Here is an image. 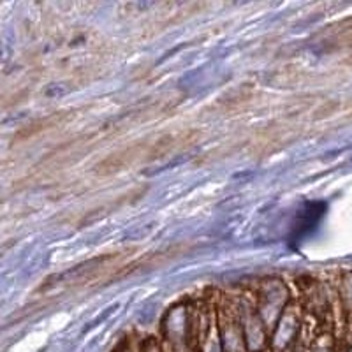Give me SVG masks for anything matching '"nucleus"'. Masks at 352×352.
<instances>
[{"instance_id":"nucleus-2","label":"nucleus","mask_w":352,"mask_h":352,"mask_svg":"<svg viewBox=\"0 0 352 352\" xmlns=\"http://www.w3.org/2000/svg\"><path fill=\"white\" fill-rule=\"evenodd\" d=\"M217 319H219L220 340H222L224 352H247L238 300H231L226 296L219 298L217 300Z\"/></svg>"},{"instance_id":"nucleus-3","label":"nucleus","mask_w":352,"mask_h":352,"mask_svg":"<svg viewBox=\"0 0 352 352\" xmlns=\"http://www.w3.org/2000/svg\"><path fill=\"white\" fill-rule=\"evenodd\" d=\"M238 308L247 352H270V335L257 314L256 296H238Z\"/></svg>"},{"instance_id":"nucleus-1","label":"nucleus","mask_w":352,"mask_h":352,"mask_svg":"<svg viewBox=\"0 0 352 352\" xmlns=\"http://www.w3.org/2000/svg\"><path fill=\"white\" fill-rule=\"evenodd\" d=\"M303 329V305L291 300L270 333V352H294Z\"/></svg>"}]
</instances>
